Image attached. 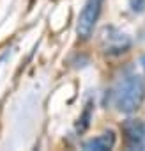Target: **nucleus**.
I'll return each mask as SVG.
<instances>
[{"label":"nucleus","instance_id":"obj_8","mask_svg":"<svg viewBox=\"0 0 145 151\" xmlns=\"http://www.w3.org/2000/svg\"><path fill=\"white\" fill-rule=\"evenodd\" d=\"M143 149H145V137H143Z\"/></svg>","mask_w":145,"mask_h":151},{"label":"nucleus","instance_id":"obj_3","mask_svg":"<svg viewBox=\"0 0 145 151\" xmlns=\"http://www.w3.org/2000/svg\"><path fill=\"white\" fill-rule=\"evenodd\" d=\"M101 9H103V0H87L85 2L76 25V32L82 39H89L92 36L96 22L99 20Z\"/></svg>","mask_w":145,"mask_h":151},{"label":"nucleus","instance_id":"obj_6","mask_svg":"<svg viewBox=\"0 0 145 151\" xmlns=\"http://www.w3.org/2000/svg\"><path fill=\"white\" fill-rule=\"evenodd\" d=\"M89 119H90V105H87L83 116L80 117V123H78V130H80V132H83V130L89 126Z\"/></svg>","mask_w":145,"mask_h":151},{"label":"nucleus","instance_id":"obj_1","mask_svg":"<svg viewBox=\"0 0 145 151\" xmlns=\"http://www.w3.org/2000/svg\"><path fill=\"white\" fill-rule=\"evenodd\" d=\"M145 98V84L138 75H126L122 77L113 91V103L119 112L131 114L138 110Z\"/></svg>","mask_w":145,"mask_h":151},{"label":"nucleus","instance_id":"obj_7","mask_svg":"<svg viewBox=\"0 0 145 151\" xmlns=\"http://www.w3.org/2000/svg\"><path fill=\"white\" fill-rule=\"evenodd\" d=\"M129 7L133 13H141L145 9V0H129Z\"/></svg>","mask_w":145,"mask_h":151},{"label":"nucleus","instance_id":"obj_5","mask_svg":"<svg viewBox=\"0 0 145 151\" xmlns=\"http://www.w3.org/2000/svg\"><path fill=\"white\" fill-rule=\"evenodd\" d=\"M115 144V133L113 132H104L90 140H87L83 144V149L85 151H108L112 149Z\"/></svg>","mask_w":145,"mask_h":151},{"label":"nucleus","instance_id":"obj_4","mask_svg":"<svg viewBox=\"0 0 145 151\" xmlns=\"http://www.w3.org/2000/svg\"><path fill=\"white\" fill-rule=\"evenodd\" d=\"M122 132H124L126 142L131 149H143L145 123H141L140 119H127L122 124Z\"/></svg>","mask_w":145,"mask_h":151},{"label":"nucleus","instance_id":"obj_2","mask_svg":"<svg viewBox=\"0 0 145 151\" xmlns=\"http://www.w3.org/2000/svg\"><path fill=\"white\" fill-rule=\"evenodd\" d=\"M99 45L108 55H120L131 48V37L115 27H104L99 34Z\"/></svg>","mask_w":145,"mask_h":151}]
</instances>
